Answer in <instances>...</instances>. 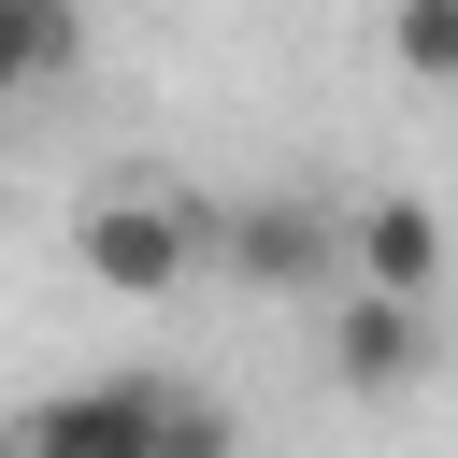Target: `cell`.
<instances>
[{
    "label": "cell",
    "instance_id": "ba28073f",
    "mask_svg": "<svg viewBox=\"0 0 458 458\" xmlns=\"http://www.w3.org/2000/svg\"><path fill=\"white\" fill-rule=\"evenodd\" d=\"M157 458H243V429H229V401H200V386H172V415H157Z\"/></svg>",
    "mask_w": 458,
    "mask_h": 458
},
{
    "label": "cell",
    "instance_id": "8992f818",
    "mask_svg": "<svg viewBox=\"0 0 458 458\" xmlns=\"http://www.w3.org/2000/svg\"><path fill=\"white\" fill-rule=\"evenodd\" d=\"M72 57H86V29H72L57 0H0V114H14L29 86H57Z\"/></svg>",
    "mask_w": 458,
    "mask_h": 458
},
{
    "label": "cell",
    "instance_id": "6da1fadb",
    "mask_svg": "<svg viewBox=\"0 0 458 458\" xmlns=\"http://www.w3.org/2000/svg\"><path fill=\"white\" fill-rule=\"evenodd\" d=\"M200 258H229V286H272V301L344 286V200L258 186V200H229V215H200Z\"/></svg>",
    "mask_w": 458,
    "mask_h": 458
},
{
    "label": "cell",
    "instance_id": "52a82bcc",
    "mask_svg": "<svg viewBox=\"0 0 458 458\" xmlns=\"http://www.w3.org/2000/svg\"><path fill=\"white\" fill-rule=\"evenodd\" d=\"M386 57H401L415 86H458V0H401V14H386Z\"/></svg>",
    "mask_w": 458,
    "mask_h": 458
},
{
    "label": "cell",
    "instance_id": "9c48e42d",
    "mask_svg": "<svg viewBox=\"0 0 458 458\" xmlns=\"http://www.w3.org/2000/svg\"><path fill=\"white\" fill-rule=\"evenodd\" d=\"M0 172H14V143H0Z\"/></svg>",
    "mask_w": 458,
    "mask_h": 458
},
{
    "label": "cell",
    "instance_id": "7a4b0ae2",
    "mask_svg": "<svg viewBox=\"0 0 458 458\" xmlns=\"http://www.w3.org/2000/svg\"><path fill=\"white\" fill-rule=\"evenodd\" d=\"M157 415H172V372H86V386L14 401L0 458H157Z\"/></svg>",
    "mask_w": 458,
    "mask_h": 458
},
{
    "label": "cell",
    "instance_id": "277c9868",
    "mask_svg": "<svg viewBox=\"0 0 458 458\" xmlns=\"http://www.w3.org/2000/svg\"><path fill=\"white\" fill-rule=\"evenodd\" d=\"M444 215L415 200V186H386V200H344V286H372V301H444Z\"/></svg>",
    "mask_w": 458,
    "mask_h": 458
},
{
    "label": "cell",
    "instance_id": "3957f363",
    "mask_svg": "<svg viewBox=\"0 0 458 458\" xmlns=\"http://www.w3.org/2000/svg\"><path fill=\"white\" fill-rule=\"evenodd\" d=\"M72 258H86V286H114V301H172V286L200 272V200H172V186H114V200H86Z\"/></svg>",
    "mask_w": 458,
    "mask_h": 458
},
{
    "label": "cell",
    "instance_id": "5b68a950",
    "mask_svg": "<svg viewBox=\"0 0 458 458\" xmlns=\"http://www.w3.org/2000/svg\"><path fill=\"white\" fill-rule=\"evenodd\" d=\"M444 344H429V301H372V286H329V372L344 386H415Z\"/></svg>",
    "mask_w": 458,
    "mask_h": 458
}]
</instances>
